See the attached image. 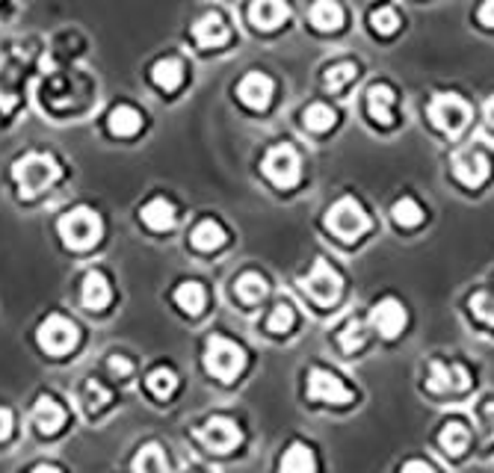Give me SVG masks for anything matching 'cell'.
I'll list each match as a JSON object with an SVG mask.
<instances>
[{
  "instance_id": "cell-29",
  "label": "cell",
  "mask_w": 494,
  "mask_h": 473,
  "mask_svg": "<svg viewBox=\"0 0 494 473\" xmlns=\"http://www.w3.org/2000/svg\"><path fill=\"white\" fill-rule=\"evenodd\" d=\"M314 468H317V461H314L311 450H308L305 443H294V447H290L285 452V459H282V470H287V473H308Z\"/></svg>"
},
{
  "instance_id": "cell-2",
  "label": "cell",
  "mask_w": 494,
  "mask_h": 473,
  "mask_svg": "<svg viewBox=\"0 0 494 473\" xmlns=\"http://www.w3.org/2000/svg\"><path fill=\"white\" fill-rule=\"evenodd\" d=\"M60 237H63V243L69 246V249H92L95 243L101 240L104 234V225H101V216L95 214V210L89 207H74L69 210L63 219H60Z\"/></svg>"
},
{
  "instance_id": "cell-7",
  "label": "cell",
  "mask_w": 494,
  "mask_h": 473,
  "mask_svg": "<svg viewBox=\"0 0 494 473\" xmlns=\"http://www.w3.org/2000/svg\"><path fill=\"white\" fill-rule=\"evenodd\" d=\"M264 175L282 190L296 187L299 178H302V163H299V154L290 146L269 148L267 157H264Z\"/></svg>"
},
{
  "instance_id": "cell-43",
  "label": "cell",
  "mask_w": 494,
  "mask_h": 473,
  "mask_svg": "<svg viewBox=\"0 0 494 473\" xmlns=\"http://www.w3.org/2000/svg\"><path fill=\"white\" fill-rule=\"evenodd\" d=\"M403 470H426V473H430L432 465H430V461H405Z\"/></svg>"
},
{
  "instance_id": "cell-19",
  "label": "cell",
  "mask_w": 494,
  "mask_h": 473,
  "mask_svg": "<svg viewBox=\"0 0 494 473\" xmlns=\"http://www.w3.org/2000/svg\"><path fill=\"white\" fill-rule=\"evenodd\" d=\"M83 305L89 308V311H104L106 305H110V284H106V278L98 273V269H89V273L83 275Z\"/></svg>"
},
{
  "instance_id": "cell-26",
  "label": "cell",
  "mask_w": 494,
  "mask_h": 473,
  "mask_svg": "<svg viewBox=\"0 0 494 473\" xmlns=\"http://www.w3.org/2000/svg\"><path fill=\"white\" fill-rule=\"evenodd\" d=\"M468 438H471L468 429H464V423H459V420L444 423V429H441V435H439L444 452H450V456H462L464 447H468Z\"/></svg>"
},
{
  "instance_id": "cell-42",
  "label": "cell",
  "mask_w": 494,
  "mask_h": 473,
  "mask_svg": "<svg viewBox=\"0 0 494 473\" xmlns=\"http://www.w3.org/2000/svg\"><path fill=\"white\" fill-rule=\"evenodd\" d=\"M9 432H13V414H9V409H0V441H4Z\"/></svg>"
},
{
  "instance_id": "cell-35",
  "label": "cell",
  "mask_w": 494,
  "mask_h": 473,
  "mask_svg": "<svg viewBox=\"0 0 494 473\" xmlns=\"http://www.w3.org/2000/svg\"><path fill=\"white\" fill-rule=\"evenodd\" d=\"M290 328H294V308H290L287 302H278L267 320V332L285 334V332H290Z\"/></svg>"
},
{
  "instance_id": "cell-25",
  "label": "cell",
  "mask_w": 494,
  "mask_h": 473,
  "mask_svg": "<svg viewBox=\"0 0 494 473\" xmlns=\"http://www.w3.org/2000/svg\"><path fill=\"white\" fill-rule=\"evenodd\" d=\"M205 287H201L199 282H183L178 291H175V302L183 314L190 317H199L201 311H205Z\"/></svg>"
},
{
  "instance_id": "cell-30",
  "label": "cell",
  "mask_w": 494,
  "mask_h": 473,
  "mask_svg": "<svg viewBox=\"0 0 494 473\" xmlns=\"http://www.w3.org/2000/svg\"><path fill=\"white\" fill-rule=\"evenodd\" d=\"M133 470H169L166 452H163L160 443H145L133 459Z\"/></svg>"
},
{
  "instance_id": "cell-15",
  "label": "cell",
  "mask_w": 494,
  "mask_h": 473,
  "mask_svg": "<svg viewBox=\"0 0 494 473\" xmlns=\"http://www.w3.org/2000/svg\"><path fill=\"white\" fill-rule=\"evenodd\" d=\"M290 18V9L285 0H251L249 6V21L258 30H276Z\"/></svg>"
},
{
  "instance_id": "cell-31",
  "label": "cell",
  "mask_w": 494,
  "mask_h": 473,
  "mask_svg": "<svg viewBox=\"0 0 494 473\" xmlns=\"http://www.w3.org/2000/svg\"><path fill=\"white\" fill-rule=\"evenodd\" d=\"M335 110L332 107H326V104H311L305 113H302V124L308 131H314V133H323V131H328L335 124Z\"/></svg>"
},
{
  "instance_id": "cell-39",
  "label": "cell",
  "mask_w": 494,
  "mask_h": 473,
  "mask_svg": "<svg viewBox=\"0 0 494 473\" xmlns=\"http://www.w3.org/2000/svg\"><path fill=\"white\" fill-rule=\"evenodd\" d=\"M106 367H110L113 376H119V379H128V376L133 373V364L124 359V355H110V361H106Z\"/></svg>"
},
{
  "instance_id": "cell-12",
  "label": "cell",
  "mask_w": 494,
  "mask_h": 473,
  "mask_svg": "<svg viewBox=\"0 0 494 473\" xmlns=\"http://www.w3.org/2000/svg\"><path fill=\"white\" fill-rule=\"evenodd\" d=\"M405 320H409V314H405L403 302H396L394 296L382 299V302H376L373 311H370V325H373L382 337H388V341H394V337L403 332V328H405Z\"/></svg>"
},
{
  "instance_id": "cell-32",
  "label": "cell",
  "mask_w": 494,
  "mask_h": 473,
  "mask_svg": "<svg viewBox=\"0 0 494 473\" xmlns=\"http://www.w3.org/2000/svg\"><path fill=\"white\" fill-rule=\"evenodd\" d=\"M391 216H394L396 225H403V228H418L421 222H423V207H421L414 198H400V201L394 205Z\"/></svg>"
},
{
  "instance_id": "cell-11",
  "label": "cell",
  "mask_w": 494,
  "mask_h": 473,
  "mask_svg": "<svg viewBox=\"0 0 494 473\" xmlns=\"http://www.w3.org/2000/svg\"><path fill=\"white\" fill-rule=\"evenodd\" d=\"M453 175L464 187H482L491 175V160L482 151H462L453 157Z\"/></svg>"
},
{
  "instance_id": "cell-28",
  "label": "cell",
  "mask_w": 494,
  "mask_h": 473,
  "mask_svg": "<svg viewBox=\"0 0 494 473\" xmlns=\"http://www.w3.org/2000/svg\"><path fill=\"white\" fill-rule=\"evenodd\" d=\"M234 293H237L240 302L255 305V302H260V299L267 296V282H264V278H260L258 273H246V275L237 278Z\"/></svg>"
},
{
  "instance_id": "cell-24",
  "label": "cell",
  "mask_w": 494,
  "mask_h": 473,
  "mask_svg": "<svg viewBox=\"0 0 494 473\" xmlns=\"http://www.w3.org/2000/svg\"><path fill=\"white\" fill-rule=\"evenodd\" d=\"M151 80L160 86V89H178V86L183 83V65L178 60H172V56H166V60H158L151 69Z\"/></svg>"
},
{
  "instance_id": "cell-41",
  "label": "cell",
  "mask_w": 494,
  "mask_h": 473,
  "mask_svg": "<svg viewBox=\"0 0 494 473\" xmlns=\"http://www.w3.org/2000/svg\"><path fill=\"white\" fill-rule=\"evenodd\" d=\"M480 21L486 27H494V0H486V4L480 6Z\"/></svg>"
},
{
  "instance_id": "cell-20",
  "label": "cell",
  "mask_w": 494,
  "mask_h": 473,
  "mask_svg": "<svg viewBox=\"0 0 494 473\" xmlns=\"http://www.w3.org/2000/svg\"><path fill=\"white\" fill-rule=\"evenodd\" d=\"M308 15H311V24L323 33H335L344 27V9L337 0H314Z\"/></svg>"
},
{
  "instance_id": "cell-6",
  "label": "cell",
  "mask_w": 494,
  "mask_h": 473,
  "mask_svg": "<svg viewBox=\"0 0 494 473\" xmlns=\"http://www.w3.org/2000/svg\"><path fill=\"white\" fill-rule=\"evenodd\" d=\"M302 291L311 296L319 308H328V305L337 302V296H341L344 278H341V273H337L332 264H328L326 258H317L311 275H308L302 282Z\"/></svg>"
},
{
  "instance_id": "cell-40",
  "label": "cell",
  "mask_w": 494,
  "mask_h": 473,
  "mask_svg": "<svg viewBox=\"0 0 494 473\" xmlns=\"http://www.w3.org/2000/svg\"><path fill=\"white\" fill-rule=\"evenodd\" d=\"M482 427H486V435L494 438V402L482 405Z\"/></svg>"
},
{
  "instance_id": "cell-18",
  "label": "cell",
  "mask_w": 494,
  "mask_h": 473,
  "mask_svg": "<svg viewBox=\"0 0 494 473\" xmlns=\"http://www.w3.org/2000/svg\"><path fill=\"white\" fill-rule=\"evenodd\" d=\"M33 423H36L38 432H45V435H54V432H60V427L65 423L63 405L56 402L54 397H38L36 405H33Z\"/></svg>"
},
{
  "instance_id": "cell-38",
  "label": "cell",
  "mask_w": 494,
  "mask_h": 473,
  "mask_svg": "<svg viewBox=\"0 0 494 473\" xmlns=\"http://www.w3.org/2000/svg\"><path fill=\"white\" fill-rule=\"evenodd\" d=\"M471 314L477 317L480 323L494 325V302L489 293H473L471 296Z\"/></svg>"
},
{
  "instance_id": "cell-14",
  "label": "cell",
  "mask_w": 494,
  "mask_h": 473,
  "mask_svg": "<svg viewBox=\"0 0 494 473\" xmlns=\"http://www.w3.org/2000/svg\"><path fill=\"white\" fill-rule=\"evenodd\" d=\"M273 80H269L267 74H260V72H251L246 74L243 80H240L237 86V95H240V101L246 104V107L251 110H264L269 101H273Z\"/></svg>"
},
{
  "instance_id": "cell-21",
  "label": "cell",
  "mask_w": 494,
  "mask_h": 473,
  "mask_svg": "<svg viewBox=\"0 0 494 473\" xmlns=\"http://www.w3.org/2000/svg\"><path fill=\"white\" fill-rule=\"evenodd\" d=\"M142 222L149 225L151 231H169L175 225V207L169 205L166 198H154L149 205L142 207Z\"/></svg>"
},
{
  "instance_id": "cell-3",
  "label": "cell",
  "mask_w": 494,
  "mask_h": 473,
  "mask_svg": "<svg viewBox=\"0 0 494 473\" xmlns=\"http://www.w3.org/2000/svg\"><path fill=\"white\" fill-rule=\"evenodd\" d=\"M326 228L332 231L335 237H341L344 243H353V240L364 237L370 231V216L364 214V207L358 205L353 196H344L341 201H335L326 214Z\"/></svg>"
},
{
  "instance_id": "cell-23",
  "label": "cell",
  "mask_w": 494,
  "mask_h": 473,
  "mask_svg": "<svg viewBox=\"0 0 494 473\" xmlns=\"http://www.w3.org/2000/svg\"><path fill=\"white\" fill-rule=\"evenodd\" d=\"M190 240H192V246H196L199 252H213V249H219L222 243H226V231H222L219 222L205 219V222H199L196 225Z\"/></svg>"
},
{
  "instance_id": "cell-37",
  "label": "cell",
  "mask_w": 494,
  "mask_h": 473,
  "mask_svg": "<svg viewBox=\"0 0 494 473\" xmlns=\"http://www.w3.org/2000/svg\"><path fill=\"white\" fill-rule=\"evenodd\" d=\"M341 350L344 352H355V350H362L364 346V323L362 320H350L344 325V332H341Z\"/></svg>"
},
{
  "instance_id": "cell-34",
  "label": "cell",
  "mask_w": 494,
  "mask_h": 473,
  "mask_svg": "<svg viewBox=\"0 0 494 473\" xmlns=\"http://www.w3.org/2000/svg\"><path fill=\"white\" fill-rule=\"evenodd\" d=\"M355 74H358V69H355V63H337V65H332V69H326V86L332 92H337V89H344L346 83L350 80H355Z\"/></svg>"
},
{
  "instance_id": "cell-5",
  "label": "cell",
  "mask_w": 494,
  "mask_h": 473,
  "mask_svg": "<svg viewBox=\"0 0 494 473\" xmlns=\"http://www.w3.org/2000/svg\"><path fill=\"white\" fill-rule=\"evenodd\" d=\"M430 122L435 124L439 131L450 133V137H456V133L464 131V124L471 122V107L468 101L459 98L456 92H435L430 98Z\"/></svg>"
},
{
  "instance_id": "cell-45",
  "label": "cell",
  "mask_w": 494,
  "mask_h": 473,
  "mask_svg": "<svg viewBox=\"0 0 494 473\" xmlns=\"http://www.w3.org/2000/svg\"><path fill=\"white\" fill-rule=\"evenodd\" d=\"M33 470H60V465H36Z\"/></svg>"
},
{
  "instance_id": "cell-33",
  "label": "cell",
  "mask_w": 494,
  "mask_h": 473,
  "mask_svg": "<svg viewBox=\"0 0 494 473\" xmlns=\"http://www.w3.org/2000/svg\"><path fill=\"white\" fill-rule=\"evenodd\" d=\"M106 402H110V391H106L101 382L89 379V382L83 384V409L86 411H89V414L101 411Z\"/></svg>"
},
{
  "instance_id": "cell-1",
  "label": "cell",
  "mask_w": 494,
  "mask_h": 473,
  "mask_svg": "<svg viewBox=\"0 0 494 473\" xmlns=\"http://www.w3.org/2000/svg\"><path fill=\"white\" fill-rule=\"evenodd\" d=\"M13 178L18 183V192L24 198H36L38 192H45L51 183L60 178V163H56L51 154H27L13 166Z\"/></svg>"
},
{
  "instance_id": "cell-8",
  "label": "cell",
  "mask_w": 494,
  "mask_h": 473,
  "mask_svg": "<svg viewBox=\"0 0 494 473\" xmlns=\"http://www.w3.org/2000/svg\"><path fill=\"white\" fill-rule=\"evenodd\" d=\"M36 341L47 355H65L77 343V325L69 320V317L51 314L42 325H38Z\"/></svg>"
},
{
  "instance_id": "cell-16",
  "label": "cell",
  "mask_w": 494,
  "mask_h": 473,
  "mask_svg": "<svg viewBox=\"0 0 494 473\" xmlns=\"http://www.w3.org/2000/svg\"><path fill=\"white\" fill-rule=\"evenodd\" d=\"M228 24L226 18L219 13H205L199 18L196 24H192V38L201 45V47H219L228 42Z\"/></svg>"
},
{
  "instance_id": "cell-44",
  "label": "cell",
  "mask_w": 494,
  "mask_h": 473,
  "mask_svg": "<svg viewBox=\"0 0 494 473\" xmlns=\"http://www.w3.org/2000/svg\"><path fill=\"white\" fill-rule=\"evenodd\" d=\"M486 119L494 124V95H491V98L486 101Z\"/></svg>"
},
{
  "instance_id": "cell-4",
  "label": "cell",
  "mask_w": 494,
  "mask_h": 473,
  "mask_svg": "<svg viewBox=\"0 0 494 473\" xmlns=\"http://www.w3.org/2000/svg\"><path fill=\"white\" fill-rule=\"evenodd\" d=\"M205 367L219 382H234L237 373L246 367V352L234 341H228V337L213 334L208 337V346H205Z\"/></svg>"
},
{
  "instance_id": "cell-9",
  "label": "cell",
  "mask_w": 494,
  "mask_h": 473,
  "mask_svg": "<svg viewBox=\"0 0 494 473\" xmlns=\"http://www.w3.org/2000/svg\"><path fill=\"white\" fill-rule=\"evenodd\" d=\"M199 441L205 443V447L210 450V452H231L240 443V429H237V423L231 420V418H210L205 427H201L199 432Z\"/></svg>"
},
{
  "instance_id": "cell-13",
  "label": "cell",
  "mask_w": 494,
  "mask_h": 473,
  "mask_svg": "<svg viewBox=\"0 0 494 473\" xmlns=\"http://www.w3.org/2000/svg\"><path fill=\"white\" fill-rule=\"evenodd\" d=\"M426 388L432 393H447V391H468L471 388V376L462 364H441L432 361L430 364V379H426Z\"/></svg>"
},
{
  "instance_id": "cell-36",
  "label": "cell",
  "mask_w": 494,
  "mask_h": 473,
  "mask_svg": "<svg viewBox=\"0 0 494 473\" xmlns=\"http://www.w3.org/2000/svg\"><path fill=\"white\" fill-rule=\"evenodd\" d=\"M370 24L379 36H391V33H396V27H400V15H396V9L382 6L370 15Z\"/></svg>"
},
{
  "instance_id": "cell-17",
  "label": "cell",
  "mask_w": 494,
  "mask_h": 473,
  "mask_svg": "<svg viewBox=\"0 0 494 473\" xmlns=\"http://www.w3.org/2000/svg\"><path fill=\"white\" fill-rule=\"evenodd\" d=\"M367 110H370V119L382 128L394 124V89L385 83H376L367 89Z\"/></svg>"
},
{
  "instance_id": "cell-22",
  "label": "cell",
  "mask_w": 494,
  "mask_h": 473,
  "mask_svg": "<svg viewBox=\"0 0 494 473\" xmlns=\"http://www.w3.org/2000/svg\"><path fill=\"white\" fill-rule=\"evenodd\" d=\"M106 124H110V133H115V137H133L142 128V115L133 107H128V104H122V107H115L110 113Z\"/></svg>"
},
{
  "instance_id": "cell-10",
  "label": "cell",
  "mask_w": 494,
  "mask_h": 473,
  "mask_svg": "<svg viewBox=\"0 0 494 473\" xmlns=\"http://www.w3.org/2000/svg\"><path fill=\"white\" fill-rule=\"evenodd\" d=\"M308 397L317 402H332V405H346L353 400V391L328 370H311L308 376Z\"/></svg>"
},
{
  "instance_id": "cell-27",
  "label": "cell",
  "mask_w": 494,
  "mask_h": 473,
  "mask_svg": "<svg viewBox=\"0 0 494 473\" xmlns=\"http://www.w3.org/2000/svg\"><path fill=\"white\" fill-rule=\"evenodd\" d=\"M145 388H149L158 400H169L172 393L178 388V376L169 370V367H158V370L149 373V379H145Z\"/></svg>"
}]
</instances>
